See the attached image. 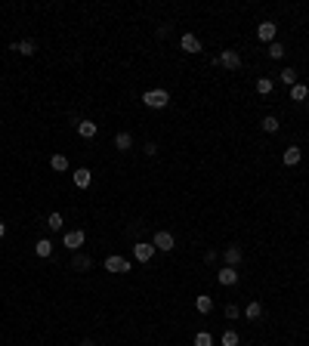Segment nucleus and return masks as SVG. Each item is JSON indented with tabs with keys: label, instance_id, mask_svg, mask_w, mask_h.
Instances as JSON below:
<instances>
[{
	"label": "nucleus",
	"instance_id": "nucleus-1",
	"mask_svg": "<svg viewBox=\"0 0 309 346\" xmlns=\"http://www.w3.org/2000/svg\"><path fill=\"white\" fill-rule=\"evenodd\" d=\"M167 102H170L167 90H145L142 93V105H149V108H167Z\"/></svg>",
	"mask_w": 309,
	"mask_h": 346
},
{
	"label": "nucleus",
	"instance_id": "nucleus-2",
	"mask_svg": "<svg viewBox=\"0 0 309 346\" xmlns=\"http://www.w3.org/2000/svg\"><path fill=\"white\" fill-rule=\"evenodd\" d=\"M155 250H161V253H170L173 247H176V238H173V232H155Z\"/></svg>",
	"mask_w": 309,
	"mask_h": 346
},
{
	"label": "nucleus",
	"instance_id": "nucleus-3",
	"mask_svg": "<svg viewBox=\"0 0 309 346\" xmlns=\"http://www.w3.org/2000/svg\"><path fill=\"white\" fill-rule=\"evenodd\" d=\"M62 241H65L68 250H75V253H78V250L84 247V241H87V235H84V229H71V232H65V238H62Z\"/></svg>",
	"mask_w": 309,
	"mask_h": 346
},
{
	"label": "nucleus",
	"instance_id": "nucleus-4",
	"mask_svg": "<svg viewBox=\"0 0 309 346\" xmlns=\"http://www.w3.org/2000/svg\"><path fill=\"white\" fill-rule=\"evenodd\" d=\"M155 257V244H149V241H136L133 244V260L136 263H149Z\"/></svg>",
	"mask_w": 309,
	"mask_h": 346
},
{
	"label": "nucleus",
	"instance_id": "nucleus-5",
	"mask_svg": "<svg viewBox=\"0 0 309 346\" xmlns=\"http://www.w3.org/2000/svg\"><path fill=\"white\" fill-rule=\"evenodd\" d=\"M179 50L195 56V53H201L204 47H201V41H198V34H183V38H179Z\"/></svg>",
	"mask_w": 309,
	"mask_h": 346
},
{
	"label": "nucleus",
	"instance_id": "nucleus-6",
	"mask_svg": "<svg viewBox=\"0 0 309 346\" xmlns=\"http://www.w3.org/2000/svg\"><path fill=\"white\" fill-rule=\"evenodd\" d=\"M275 34H278V25L275 22H260V28H257V38L263 41V44H275Z\"/></svg>",
	"mask_w": 309,
	"mask_h": 346
},
{
	"label": "nucleus",
	"instance_id": "nucleus-7",
	"mask_svg": "<svg viewBox=\"0 0 309 346\" xmlns=\"http://www.w3.org/2000/svg\"><path fill=\"white\" fill-rule=\"evenodd\" d=\"M105 272H130V260H124V257H118V253H112V257H105Z\"/></svg>",
	"mask_w": 309,
	"mask_h": 346
},
{
	"label": "nucleus",
	"instance_id": "nucleus-8",
	"mask_svg": "<svg viewBox=\"0 0 309 346\" xmlns=\"http://www.w3.org/2000/svg\"><path fill=\"white\" fill-rule=\"evenodd\" d=\"M216 281H220L223 287H232V284H238V269H232V266H223L220 272H216Z\"/></svg>",
	"mask_w": 309,
	"mask_h": 346
},
{
	"label": "nucleus",
	"instance_id": "nucleus-9",
	"mask_svg": "<svg viewBox=\"0 0 309 346\" xmlns=\"http://www.w3.org/2000/svg\"><path fill=\"white\" fill-rule=\"evenodd\" d=\"M223 260H226V266H232V269H235V266H238V263L244 260V250H241L238 244H229V247L223 250Z\"/></svg>",
	"mask_w": 309,
	"mask_h": 346
},
{
	"label": "nucleus",
	"instance_id": "nucleus-10",
	"mask_svg": "<svg viewBox=\"0 0 309 346\" xmlns=\"http://www.w3.org/2000/svg\"><path fill=\"white\" fill-rule=\"evenodd\" d=\"M220 65H226L229 71H235V68H241V56L235 50H223L220 53Z\"/></svg>",
	"mask_w": 309,
	"mask_h": 346
},
{
	"label": "nucleus",
	"instance_id": "nucleus-11",
	"mask_svg": "<svg viewBox=\"0 0 309 346\" xmlns=\"http://www.w3.org/2000/svg\"><path fill=\"white\" fill-rule=\"evenodd\" d=\"M75 127H78L81 139H96V133H99V127L93 121H75Z\"/></svg>",
	"mask_w": 309,
	"mask_h": 346
},
{
	"label": "nucleus",
	"instance_id": "nucleus-12",
	"mask_svg": "<svg viewBox=\"0 0 309 346\" xmlns=\"http://www.w3.org/2000/svg\"><path fill=\"white\" fill-rule=\"evenodd\" d=\"M71 179H75L78 189H90V183H93V173H90L87 167H78L75 173H71Z\"/></svg>",
	"mask_w": 309,
	"mask_h": 346
},
{
	"label": "nucleus",
	"instance_id": "nucleus-13",
	"mask_svg": "<svg viewBox=\"0 0 309 346\" xmlns=\"http://www.w3.org/2000/svg\"><path fill=\"white\" fill-rule=\"evenodd\" d=\"M300 161H303V152L297 149V145H287V149H284V164H287V167H297Z\"/></svg>",
	"mask_w": 309,
	"mask_h": 346
},
{
	"label": "nucleus",
	"instance_id": "nucleus-14",
	"mask_svg": "<svg viewBox=\"0 0 309 346\" xmlns=\"http://www.w3.org/2000/svg\"><path fill=\"white\" fill-rule=\"evenodd\" d=\"M244 315H247L250 321H260V318H263V303H260V300H250V303L244 306Z\"/></svg>",
	"mask_w": 309,
	"mask_h": 346
},
{
	"label": "nucleus",
	"instance_id": "nucleus-15",
	"mask_svg": "<svg viewBox=\"0 0 309 346\" xmlns=\"http://www.w3.org/2000/svg\"><path fill=\"white\" fill-rule=\"evenodd\" d=\"M115 149H118V152H130V149H133V136L127 133V130H121V133L115 136Z\"/></svg>",
	"mask_w": 309,
	"mask_h": 346
},
{
	"label": "nucleus",
	"instance_id": "nucleus-16",
	"mask_svg": "<svg viewBox=\"0 0 309 346\" xmlns=\"http://www.w3.org/2000/svg\"><path fill=\"white\" fill-rule=\"evenodd\" d=\"M10 50L22 53V56H34V53H38V44L34 41H19V44H10Z\"/></svg>",
	"mask_w": 309,
	"mask_h": 346
},
{
	"label": "nucleus",
	"instance_id": "nucleus-17",
	"mask_svg": "<svg viewBox=\"0 0 309 346\" xmlns=\"http://www.w3.org/2000/svg\"><path fill=\"white\" fill-rule=\"evenodd\" d=\"M290 99H294V102H306V99H309V87L297 81L294 87H290Z\"/></svg>",
	"mask_w": 309,
	"mask_h": 346
},
{
	"label": "nucleus",
	"instance_id": "nucleus-18",
	"mask_svg": "<svg viewBox=\"0 0 309 346\" xmlns=\"http://www.w3.org/2000/svg\"><path fill=\"white\" fill-rule=\"evenodd\" d=\"M71 266L81 269V272H90V269H93V260H90L87 253H75V257H71Z\"/></svg>",
	"mask_w": 309,
	"mask_h": 346
},
{
	"label": "nucleus",
	"instance_id": "nucleus-19",
	"mask_svg": "<svg viewBox=\"0 0 309 346\" xmlns=\"http://www.w3.org/2000/svg\"><path fill=\"white\" fill-rule=\"evenodd\" d=\"M195 309H198V312H210V309H213V297L210 294H201V297H195Z\"/></svg>",
	"mask_w": 309,
	"mask_h": 346
},
{
	"label": "nucleus",
	"instance_id": "nucleus-20",
	"mask_svg": "<svg viewBox=\"0 0 309 346\" xmlns=\"http://www.w3.org/2000/svg\"><path fill=\"white\" fill-rule=\"evenodd\" d=\"M34 253H38V257H44V260L53 257V241H50V238H41L38 244H34Z\"/></svg>",
	"mask_w": 309,
	"mask_h": 346
},
{
	"label": "nucleus",
	"instance_id": "nucleus-21",
	"mask_svg": "<svg viewBox=\"0 0 309 346\" xmlns=\"http://www.w3.org/2000/svg\"><path fill=\"white\" fill-rule=\"evenodd\" d=\"M220 346H241V337H238V331H232V327H229V331L220 337Z\"/></svg>",
	"mask_w": 309,
	"mask_h": 346
},
{
	"label": "nucleus",
	"instance_id": "nucleus-22",
	"mask_svg": "<svg viewBox=\"0 0 309 346\" xmlns=\"http://www.w3.org/2000/svg\"><path fill=\"white\" fill-rule=\"evenodd\" d=\"M50 167L56 170V173H65V170H68V158H65V155H53V158H50Z\"/></svg>",
	"mask_w": 309,
	"mask_h": 346
},
{
	"label": "nucleus",
	"instance_id": "nucleus-23",
	"mask_svg": "<svg viewBox=\"0 0 309 346\" xmlns=\"http://www.w3.org/2000/svg\"><path fill=\"white\" fill-rule=\"evenodd\" d=\"M272 90H275V84H272V78H257V93H260V96H269Z\"/></svg>",
	"mask_w": 309,
	"mask_h": 346
},
{
	"label": "nucleus",
	"instance_id": "nucleus-24",
	"mask_svg": "<svg viewBox=\"0 0 309 346\" xmlns=\"http://www.w3.org/2000/svg\"><path fill=\"white\" fill-rule=\"evenodd\" d=\"M47 226H50L53 232H59V229L65 226V220H62V213H59V210H53V213L47 216Z\"/></svg>",
	"mask_w": 309,
	"mask_h": 346
},
{
	"label": "nucleus",
	"instance_id": "nucleus-25",
	"mask_svg": "<svg viewBox=\"0 0 309 346\" xmlns=\"http://www.w3.org/2000/svg\"><path fill=\"white\" fill-rule=\"evenodd\" d=\"M260 124H263V130H266V133H278V127H281L275 115H266V118H263Z\"/></svg>",
	"mask_w": 309,
	"mask_h": 346
},
{
	"label": "nucleus",
	"instance_id": "nucleus-26",
	"mask_svg": "<svg viewBox=\"0 0 309 346\" xmlns=\"http://www.w3.org/2000/svg\"><path fill=\"white\" fill-rule=\"evenodd\" d=\"M278 78H281V84H287V87H294V84H297V68H284V71H281V75H278Z\"/></svg>",
	"mask_w": 309,
	"mask_h": 346
},
{
	"label": "nucleus",
	"instance_id": "nucleus-27",
	"mask_svg": "<svg viewBox=\"0 0 309 346\" xmlns=\"http://www.w3.org/2000/svg\"><path fill=\"white\" fill-rule=\"evenodd\" d=\"M266 53H269V59H284V53H287V50L275 41V44H269V50H266Z\"/></svg>",
	"mask_w": 309,
	"mask_h": 346
},
{
	"label": "nucleus",
	"instance_id": "nucleus-28",
	"mask_svg": "<svg viewBox=\"0 0 309 346\" xmlns=\"http://www.w3.org/2000/svg\"><path fill=\"white\" fill-rule=\"evenodd\" d=\"M192 343H195V346H213V337H210V334H207V331H198V334H195V340H192Z\"/></svg>",
	"mask_w": 309,
	"mask_h": 346
},
{
	"label": "nucleus",
	"instance_id": "nucleus-29",
	"mask_svg": "<svg viewBox=\"0 0 309 346\" xmlns=\"http://www.w3.org/2000/svg\"><path fill=\"white\" fill-rule=\"evenodd\" d=\"M142 152L149 155V158H155V155H158V145H155V142H145V145H142Z\"/></svg>",
	"mask_w": 309,
	"mask_h": 346
},
{
	"label": "nucleus",
	"instance_id": "nucleus-30",
	"mask_svg": "<svg viewBox=\"0 0 309 346\" xmlns=\"http://www.w3.org/2000/svg\"><path fill=\"white\" fill-rule=\"evenodd\" d=\"M238 315H241V309L229 303V306H226V318H238Z\"/></svg>",
	"mask_w": 309,
	"mask_h": 346
},
{
	"label": "nucleus",
	"instance_id": "nucleus-31",
	"mask_svg": "<svg viewBox=\"0 0 309 346\" xmlns=\"http://www.w3.org/2000/svg\"><path fill=\"white\" fill-rule=\"evenodd\" d=\"M216 260H220V253H216V250H207V253H204V263H216Z\"/></svg>",
	"mask_w": 309,
	"mask_h": 346
},
{
	"label": "nucleus",
	"instance_id": "nucleus-32",
	"mask_svg": "<svg viewBox=\"0 0 309 346\" xmlns=\"http://www.w3.org/2000/svg\"><path fill=\"white\" fill-rule=\"evenodd\" d=\"M4 235H7V223H4V220H0V238H4Z\"/></svg>",
	"mask_w": 309,
	"mask_h": 346
},
{
	"label": "nucleus",
	"instance_id": "nucleus-33",
	"mask_svg": "<svg viewBox=\"0 0 309 346\" xmlns=\"http://www.w3.org/2000/svg\"><path fill=\"white\" fill-rule=\"evenodd\" d=\"M81 346H96V343H93V340H84V343H81Z\"/></svg>",
	"mask_w": 309,
	"mask_h": 346
}]
</instances>
